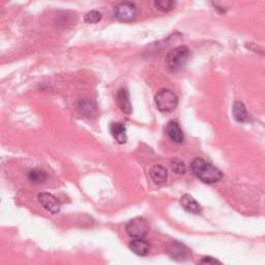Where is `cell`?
<instances>
[{"label": "cell", "instance_id": "obj_1", "mask_svg": "<svg viewBox=\"0 0 265 265\" xmlns=\"http://www.w3.org/2000/svg\"><path fill=\"white\" fill-rule=\"evenodd\" d=\"M191 169L193 173L205 184H215L223 178V173L219 168L199 158L192 162Z\"/></svg>", "mask_w": 265, "mask_h": 265}, {"label": "cell", "instance_id": "obj_2", "mask_svg": "<svg viewBox=\"0 0 265 265\" xmlns=\"http://www.w3.org/2000/svg\"><path fill=\"white\" fill-rule=\"evenodd\" d=\"M191 58V51L186 46H180L171 50L166 57V65L171 72L183 69Z\"/></svg>", "mask_w": 265, "mask_h": 265}, {"label": "cell", "instance_id": "obj_3", "mask_svg": "<svg viewBox=\"0 0 265 265\" xmlns=\"http://www.w3.org/2000/svg\"><path fill=\"white\" fill-rule=\"evenodd\" d=\"M155 102L158 109L162 112H171L178 105V97L172 90L163 88L157 92Z\"/></svg>", "mask_w": 265, "mask_h": 265}, {"label": "cell", "instance_id": "obj_4", "mask_svg": "<svg viewBox=\"0 0 265 265\" xmlns=\"http://www.w3.org/2000/svg\"><path fill=\"white\" fill-rule=\"evenodd\" d=\"M125 229H127L128 235L133 240L144 239L149 231L148 223L143 218H136L131 220L127 224Z\"/></svg>", "mask_w": 265, "mask_h": 265}, {"label": "cell", "instance_id": "obj_5", "mask_svg": "<svg viewBox=\"0 0 265 265\" xmlns=\"http://www.w3.org/2000/svg\"><path fill=\"white\" fill-rule=\"evenodd\" d=\"M115 17L121 22H132L137 17V8L131 2H122L115 7Z\"/></svg>", "mask_w": 265, "mask_h": 265}, {"label": "cell", "instance_id": "obj_6", "mask_svg": "<svg viewBox=\"0 0 265 265\" xmlns=\"http://www.w3.org/2000/svg\"><path fill=\"white\" fill-rule=\"evenodd\" d=\"M37 200L46 211L49 213L56 215L60 211V202L55 198L53 195L49 193H39L37 195Z\"/></svg>", "mask_w": 265, "mask_h": 265}, {"label": "cell", "instance_id": "obj_7", "mask_svg": "<svg viewBox=\"0 0 265 265\" xmlns=\"http://www.w3.org/2000/svg\"><path fill=\"white\" fill-rule=\"evenodd\" d=\"M116 102L118 104V107L120 108V110L122 112H124L125 114H132L133 112V107L130 101V94L129 91L124 88H121L117 91L116 94Z\"/></svg>", "mask_w": 265, "mask_h": 265}, {"label": "cell", "instance_id": "obj_8", "mask_svg": "<svg viewBox=\"0 0 265 265\" xmlns=\"http://www.w3.org/2000/svg\"><path fill=\"white\" fill-rule=\"evenodd\" d=\"M110 132L116 139V141L120 144H123L127 142L128 138H127V129H125L124 124L121 122H113L110 125Z\"/></svg>", "mask_w": 265, "mask_h": 265}, {"label": "cell", "instance_id": "obj_9", "mask_svg": "<svg viewBox=\"0 0 265 265\" xmlns=\"http://www.w3.org/2000/svg\"><path fill=\"white\" fill-rule=\"evenodd\" d=\"M130 250L132 252L138 256H146L150 250V246L144 239L133 240L129 245Z\"/></svg>", "mask_w": 265, "mask_h": 265}, {"label": "cell", "instance_id": "obj_10", "mask_svg": "<svg viewBox=\"0 0 265 265\" xmlns=\"http://www.w3.org/2000/svg\"><path fill=\"white\" fill-rule=\"evenodd\" d=\"M167 134H168L171 140L176 143H181L185 140V135L176 121H170L168 123V125H167Z\"/></svg>", "mask_w": 265, "mask_h": 265}, {"label": "cell", "instance_id": "obj_11", "mask_svg": "<svg viewBox=\"0 0 265 265\" xmlns=\"http://www.w3.org/2000/svg\"><path fill=\"white\" fill-rule=\"evenodd\" d=\"M180 203L181 205L184 206V208L186 209V211H188L189 213H192V214H199L201 213L202 208H201V205L195 200L191 195H184L183 197H181V200H180Z\"/></svg>", "mask_w": 265, "mask_h": 265}, {"label": "cell", "instance_id": "obj_12", "mask_svg": "<svg viewBox=\"0 0 265 265\" xmlns=\"http://www.w3.org/2000/svg\"><path fill=\"white\" fill-rule=\"evenodd\" d=\"M149 175H150L151 179L153 180V183L159 184V185L165 183V181L167 180V177H168L167 169L161 165L153 166L149 171Z\"/></svg>", "mask_w": 265, "mask_h": 265}, {"label": "cell", "instance_id": "obj_13", "mask_svg": "<svg viewBox=\"0 0 265 265\" xmlns=\"http://www.w3.org/2000/svg\"><path fill=\"white\" fill-rule=\"evenodd\" d=\"M169 254L172 256V258L177 260H184L188 258L189 256V250L184 245L181 244H172L169 248Z\"/></svg>", "mask_w": 265, "mask_h": 265}, {"label": "cell", "instance_id": "obj_14", "mask_svg": "<svg viewBox=\"0 0 265 265\" xmlns=\"http://www.w3.org/2000/svg\"><path fill=\"white\" fill-rule=\"evenodd\" d=\"M233 115L239 122H245L248 120V111L246 106L242 102H235L233 105Z\"/></svg>", "mask_w": 265, "mask_h": 265}, {"label": "cell", "instance_id": "obj_15", "mask_svg": "<svg viewBox=\"0 0 265 265\" xmlns=\"http://www.w3.org/2000/svg\"><path fill=\"white\" fill-rule=\"evenodd\" d=\"M28 179L33 184H41L47 179V174L38 169H34L28 172Z\"/></svg>", "mask_w": 265, "mask_h": 265}, {"label": "cell", "instance_id": "obj_16", "mask_svg": "<svg viewBox=\"0 0 265 265\" xmlns=\"http://www.w3.org/2000/svg\"><path fill=\"white\" fill-rule=\"evenodd\" d=\"M156 7L164 12L172 10L175 6V0H155Z\"/></svg>", "mask_w": 265, "mask_h": 265}, {"label": "cell", "instance_id": "obj_17", "mask_svg": "<svg viewBox=\"0 0 265 265\" xmlns=\"http://www.w3.org/2000/svg\"><path fill=\"white\" fill-rule=\"evenodd\" d=\"M79 108L82 111V113L83 114H86V115H90V114H92L94 112V111H95L94 104L91 101H89L88 99L82 100L80 102Z\"/></svg>", "mask_w": 265, "mask_h": 265}, {"label": "cell", "instance_id": "obj_18", "mask_svg": "<svg viewBox=\"0 0 265 265\" xmlns=\"http://www.w3.org/2000/svg\"><path fill=\"white\" fill-rule=\"evenodd\" d=\"M102 13L97 10H91L89 12H87L85 15V22L88 24H96L99 23L102 20Z\"/></svg>", "mask_w": 265, "mask_h": 265}, {"label": "cell", "instance_id": "obj_19", "mask_svg": "<svg viewBox=\"0 0 265 265\" xmlns=\"http://www.w3.org/2000/svg\"><path fill=\"white\" fill-rule=\"evenodd\" d=\"M171 168L173 172L176 174H185L187 171V167L184 162H181L179 160H172L171 161Z\"/></svg>", "mask_w": 265, "mask_h": 265}, {"label": "cell", "instance_id": "obj_20", "mask_svg": "<svg viewBox=\"0 0 265 265\" xmlns=\"http://www.w3.org/2000/svg\"><path fill=\"white\" fill-rule=\"evenodd\" d=\"M199 263H202V264H216V263H221L219 260L217 259H214L212 257H204L203 259H201L199 261Z\"/></svg>", "mask_w": 265, "mask_h": 265}]
</instances>
